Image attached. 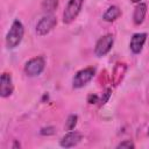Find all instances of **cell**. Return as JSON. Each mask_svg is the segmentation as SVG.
Listing matches in <instances>:
<instances>
[{
	"instance_id": "21",
	"label": "cell",
	"mask_w": 149,
	"mask_h": 149,
	"mask_svg": "<svg viewBox=\"0 0 149 149\" xmlns=\"http://www.w3.org/2000/svg\"><path fill=\"white\" fill-rule=\"evenodd\" d=\"M148 136H149V129H148Z\"/></svg>"
},
{
	"instance_id": "4",
	"label": "cell",
	"mask_w": 149,
	"mask_h": 149,
	"mask_svg": "<svg viewBox=\"0 0 149 149\" xmlns=\"http://www.w3.org/2000/svg\"><path fill=\"white\" fill-rule=\"evenodd\" d=\"M45 68V61L42 56H36L34 58H30L24 64V73L28 77H37L40 76Z\"/></svg>"
},
{
	"instance_id": "11",
	"label": "cell",
	"mask_w": 149,
	"mask_h": 149,
	"mask_svg": "<svg viewBox=\"0 0 149 149\" xmlns=\"http://www.w3.org/2000/svg\"><path fill=\"white\" fill-rule=\"evenodd\" d=\"M146 14H147V3L144 2H139L134 9V13H133V22L134 24L136 26H140L143 23L144 21V17H146Z\"/></svg>"
},
{
	"instance_id": "1",
	"label": "cell",
	"mask_w": 149,
	"mask_h": 149,
	"mask_svg": "<svg viewBox=\"0 0 149 149\" xmlns=\"http://www.w3.org/2000/svg\"><path fill=\"white\" fill-rule=\"evenodd\" d=\"M24 35V27L22 24V22L19 19H15L9 28V30L7 31L6 35V47L8 49H14L16 48Z\"/></svg>"
},
{
	"instance_id": "18",
	"label": "cell",
	"mask_w": 149,
	"mask_h": 149,
	"mask_svg": "<svg viewBox=\"0 0 149 149\" xmlns=\"http://www.w3.org/2000/svg\"><path fill=\"white\" fill-rule=\"evenodd\" d=\"M99 97L97 95V94H88V97H87V102L88 104H97V102H99Z\"/></svg>"
},
{
	"instance_id": "20",
	"label": "cell",
	"mask_w": 149,
	"mask_h": 149,
	"mask_svg": "<svg viewBox=\"0 0 149 149\" xmlns=\"http://www.w3.org/2000/svg\"><path fill=\"white\" fill-rule=\"evenodd\" d=\"M132 2H134V3H139V2H141L142 0H130Z\"/></svg>"
},
{
	"instance_id": "17",
	"label": "cell",
	"mask_w": 149,
	"mask_h": 149,
	"mask_svg": "<svg viewBox=\"0 0 149 149\" xmlns=\"http://www.w3.org/2000/svg\"><path fill=\"white\" fill-rule=\"evenodd\" d=\"M40 134L41 135H54L55 134V128L54 127H44V128H42L41 130H40Z\"/></svg>"
},
{
	"instance_id": "14",
	"label": "cell",
	"mask_w": 149,
	"mask_h": 149,
	"mask_svg": "<svg viewBox=\"0 0 149 149\" xmlns=\"http://www.w3.org/2000/svg\"><path fill=\"white\" fill-rule=\"evenodd\" d=\"M77 122H78V115L77 114L69 115L66 121H65V129L66 130H73L74 127L77 126Z\"/></svg>"
},
{
	"instance_id": "10",
	"label": "cell",
	"mask_w": 149,
	"mask_h": 149,
	"mask_svg": "<svg viewBox=\"0 0 149 149\" xmlns=\"http://www.w3.org/2000/svg\"><path fill=\"white\" fill-rule=\"evenodd\" d=\"M126 71H127V65L125 63L119 62L114 65L113 72H112V84L114 86H118L122 81V79L126 74Z\"/></svg>"
},
{
	"instance_id": "16",
	"label": "cell",
	"mask_w": 149,
	"mask_h": 149,
	"mask_svg": "<svg viewBox=\"0 0 149 149\" xmlns=\"http://www.w3.org/2000/svg\"><path fill=\"white\" fill-rule=\"evenodd\" d=\"M116 148H118V149H119V148H128V149H133V148H135V144H134L133 141H130V140H125V141L120 142V143L116 146Z\"/></svg>"
},
{
	"instance_id": "3",
	"label": "cell",
	"mask_w": 149,
	"mask_h": 149,
	"mask_svg": "<svg viewBox=\"0 0 149 149\" xmlns=\"http://www.w3.org/2000/svg\"><path fill=\"white\" fill-rule=\"evenodd\" d=\"M84 5V0H69L64 12H63V22L69 24L73 22L78 14L81 10V7Z\"/></svg>"
},
{
	"instance_id": "9",
	"label": "cell",
	"mask_w": 149,
	"mask_h": 149,
	"mask_svg": "<svg viewBox=\"0 0 149 149\" xmlns=\"http://www.w3.org/2000/svg\"><path fill=\"white\" fill-rule=\"evenodd\" d=\"M147 41V34L146 33H136L132 36L130 42H129V49L133 54L137 55L142 51L143 45Z\"/></svg>"
},
{
	"instance_id": "5",
	"label": "cell",
	"mask_w": 149,
	"mask_h": 149,
	"mask_svg": "<svg viewBox=\"0 0 149 149\" xmlns=\"http://www.w3.org/2000/svg\"><path fill=\"white\" fill-rule=\"evenodd\" d=\"M114 44V36L112 34H106L104 36H101L97 43H95V47H94V55L97 57H104L106 56Z\"/></svg>"
},
{
	"instance_id": "13",
	"label": "cell",
	"mask_w": 149,
	"mask_h": 149,
	"mask_svg": "<svg viewBox=\"0 0 149 149\" xmlns=\"http://www.w3.org/2000/svg\"><path fill=\"white\" fill-rule=\"evenodd\" d=\"M58 2H59L58 0H43V2H42L43 12H45L48 14H51L58 7Z\"/></svg>"
},
{
	"instance_id": "6",
	"label": "cell",
	"mask_w": 149,
	"mask_h": 149,
	"mask_svg": "<svg viewBox=\"0 0 149 149\" xmlns=\"http://www.w3.org/2000/svg\"><path fill=\"white\" fill-rule=\"evenodd\" d=\"M57 24V19L55 15L52 14H47L44 15L36 24V34L38 36H44L47 34H49L55 26Z\"/></svg>"
},
{
	"instance_id": "2",
	"label": "cell",
	"mask_w": 149,
	"mask_h": 149,
	"mask_svg": "<svg viewBox=\"0 0 149 149\" xmlns=\"http://www.w3.org/2000/svg\"><path fill=\"white\" fill-rule=\"evenodd\" d=\"M95 74V68L93 66H87L85 69H81L77 71L72 79V87L73 88H81L85 85H87L94 77Z\"/></svg>"
},
{
	"instance_id": "7",
	"label": "cell",
	"mask_w": 149,
	"mask_h": 149,
	"mask_svg": "<svg viewBox=\"0 0 149 149\" xmlns=\"http://www.w3.org/2000/svg\"><path fill=\"white\" fill-rule=\"evenodd\" d=\"M83 139V135L78 130H69L59 141V146L63 148H72L76 147Z\"/></svg>"
},
{
	"instance_id": "19",
	"label": "cell",
	"mask_w": 149,
	"mask_h": 149,
	"mask_svg": "<svg viewBox=\"0 0 149 149\" xmlns=\"http://www.w3.org/2000/svg\"><path fill=\"white\" fill-rule=\"evenodd\" d=\"M20 147H21V146H20V143H19L17 141H15V142H14V144H13V148H20Z\"/></svg>"
},
{
	"instance_id": "12",
	"label": "cell",
	"mask_w": 149,
	"mask_h": 149,
	"mask_svg": "<svg viewBox=\"0 0 149 149\" xmlns=\"http://www.w3.org/2000/svg\"><path fill=\"white\" fill-rule=\"evenodd\" d=\"M120 16H121V9H120L118 6H115V5L109 6V7L105 10V13L102 14V19H104V21H106V22H113V21H115L116 19H119Z\"/></svg>"
},
{
	"instance_id": "15",
	"label": "cell",
	"mask_w": 149,
	"mask_h": 149,
	"mask_svg": "<svg viewBox=\"0 0 149 149\" xmlns=\"http://www.w3.org/2000/svg\"><path fill=\"white\" fill-rule=\"evenodd\" d=\"M111 95H112V88H109V87L105 88L102 95H101L100 99H99V106H104V105L108 101V99L111 98Z\"/></svg>"
},
{
	"instance_id": "8",
	"label": "cell",
	"mask_w": 149,
	"mask_h": 149,
	"mask_svg": "<svg viewBox=\"0 0 149 149\" xmlns=\"http://www.w3.org/2000/svg\"><path fill=\"white\" fill-rule=\"evenodd\" d=\"M14 91V85H13V79L10 73L3 72L0 78V95L1 98H8L12 95Z\"/></svg>"
}]
</instances>
